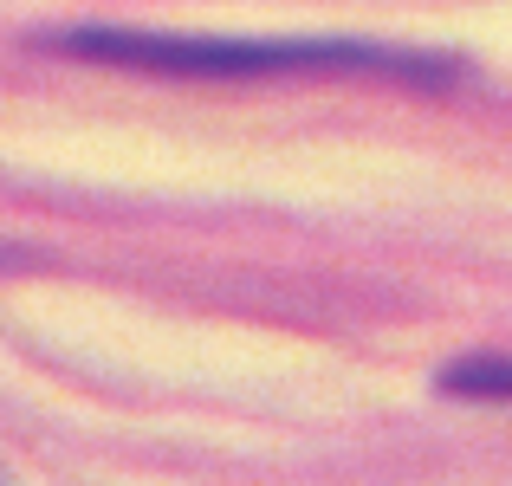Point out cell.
<instances>
[{
    "label": "cell",
    "mask_w": 512,
    "mask_h": 486,
    "mask_svg": "<svg viewBox=\"0 0 512 486\" xmlns=\"http://www.w3.org/2000/svg\"><path fill=\"white\" fill-rule=\"evenodd\" d=\"M52 52H85L104 65H137V72H188V78H409V85H448L467 65L428 59V52L376 46V39H201V33H124V26H78L52 33Z\"/></svg>",
    "instance_id": "6da1fadb"
},
{
    "label": "cell",
    "mask_w": 512,
    "mask_h": 486,
    "mask_svg": "<svg viewBox=\"0 0 512 486\" xmlns=\"http://www.w3.org/2000/svg\"><path fill=\"white\" fill-rule=\"evenodd\" d=\"M441 389L474 402H512V357H467L441 376Z\"/></svg>",
    "instance_id": "7a4b0ae2"
}]
</instances>
